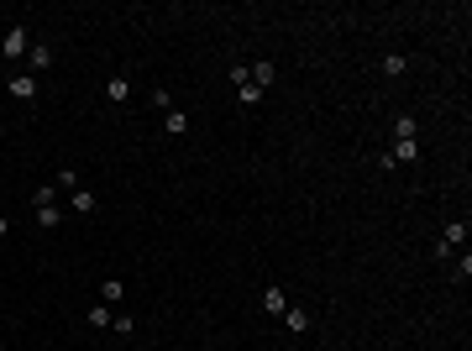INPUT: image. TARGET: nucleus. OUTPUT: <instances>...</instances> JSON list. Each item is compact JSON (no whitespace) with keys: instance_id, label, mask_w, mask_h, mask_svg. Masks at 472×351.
Masks as SVG:
<instances>
[{"instance_id":"0eeeda50","label":"nucleus","mask_w":472,"mask_h":351,"mask_svg":"<svg viewBox=\"0 0 472 351\" xmlns=\"http://www.w3.org/2000/svg\"><path fill=\"white\" fill-rule=\"evenodd\" d=\"M278 320H283V325H289V330H294V336H305V330L315 325V320H310V309H283Z\"/></svg>"},{"instance_id":"b1692460","label":"nucleus","mask_w":472,"mask_h":351,"mask_svg":"<svg viewBox=\"0 0 472 351\" xmlns=\"http://www.w3.org/2000/svg\"><path fill=\"white\" fill-rule=\"evenodd\" d=\"M0 137H6V121H0Z\"/></svg>"},{"instance_id":"7ed1b4c3","label":"nucleus","mask_w":472,"mask_h":351,"mask_svg":"<svg viewBox=\"0 0 472 351\" xmlns=\"http://www.w3.org/2000/svg\"><path fill=\"white\" fill-rule=\"evenodd\" d=\"M69 210H74V215H94V210H100V199H94V189H84V184H79V189L69 194Z\"/></svg>"},{"instance_id":"412c9836","label":"nucleus","mask_w":472,"mask_h":351,"mask_svg":"<svg viewBox=\"0 0 472 351\" xmlns=\"http://www.w3.org/2000/svg\"><path fill=\"white\" fill-rule=\"evenodd\" d=\"M58 189H69V194H74V189H79V173H74V168H58Z\"/></svg>"},{"instance_id":"9d476101","label":"nucleus","mask_w":472,"mask_h":351,"mask_svg":"<svg viewBox=\"0 0 472 351\" xmlns=\"http://www.w3.org/2000/svg\"><path fill=\"white\" fill-rule=\"evenodd\" d=\"M121 299H126V283H121V278H106V283H100V305H121Z\"/></svg>"},{"instance_id":"aec40b11","label":"nucleus","mask_w":472,"mask_h":351,"mask_svg":"<svg viewBox=\"0 0 472 351\" xmlns=\"http://www.w3.org/2000/svg\"><path fill=\"white\" fill-rule=\"evenodd\" d=\"M110 330H121V336H131V330H137V315H116V320H110Z\"/></svg>"},{"instance_id":"423d86ee","label":"nucleus","mask_w":472,"mask_h":351,"mask_svg":"<svg viewBox=\"0 0 472 351\" xmlns=\"http://www.w3.org/2000/svg\"><path fill=\"white\" fill-rule=\"evenodd\" d=\"M247 74H252V84H258V89H268V84L278 79V69H273V58H258V63H252Z\"/></svg>"},{"instance_id":"f257e3e1","label":"nucleus","mask_w":472,"mask_h":351,"mask_svg":"<svg viewBox=\"0 0 472 351\" xmlns=\"http://www.w3.org/2000/svg\"><path fill=\"white\" fill-rule=\"evenodd\" d=\"M26 53H32V32L26 26H11L0 37V58H26Z\"/></svg>"},{"instance_id":"a211bd4d","label":"nucleus","mask_w":472,"mask_h":351,"mask_svg":"<svg viewBox=\"0 0 472 351\" xmlns=\"http://www.w3.org/2000/svg\"><path fill=\"white\" fill-rule=\"evenodd\" d=\"M451 278H457V283H467V278H472V252H462V262L451 268Z\"/></svg>"},{"instance_id":"4468645a","label":"nucleus","mask_w":472,"mask_h":351,"mask_svg":"<svg viewBox=\"0 0 472 351\" xmlns=\"http://www.w3.org/2000/svg\"><path fill=\"white\" fill-rule=\"evenodd\" d=\"M236 105H242V110L262 105V89H258V84H236Z\"/></svg>"},{"instance_id":"1a4fd4ad","label":"nucleus","mask_w":472,"mask_h":351,"mask_svg":"<svg viewBox=\"0 0 472 351\" xmlns=\"http://www.w3.org/2000/svg\"><path fill=\"white\" fill-rule=\"evenodd\" d=\"M163 126H168V137H184V131H189V110H163Z\"/></svg>"},{"instance_id":"20e7f679","label":"nucleus","mask_w":472,"mask_h":351,"mask_svg":"<svg viewBox=\"0 0 472 351\" xmlns=\"http://www.w3.org/2000/svg\"><path fill=\"white\" fill-rule=\"evenodd\" d=\"M420 137V121L410 116V110H399V116H394V142H414Z\"/></svg>"},{"instance_id":"4be33fe9","label":"nucleus","mask_w":472,"mask_h":351,"mask_svg":"<svg viewBox=\"0 0 472 351\" xmlns=\"http://www.w3.org/2000/svg\"><path fill=\"white\" fill-rule=\"evenodd\" d=\"M147 105H158V110H174V100H168V89H153V94H147Z\"/></svg>"},{"instance_id":"2eb2a0df","label":"nucleus","mask_w":472,"mask_h":351,"mask_svg":"<svg viewBox=\"0 0 472 351\" xmlns=\"http://www.w3.org/2000/svg\"><path fill=\"white\" fill-rule=\"evenodd\" d=\"M389 157H394V163H414V157H420V142H394Z\"/></svg>"},{"instance_id":"5701e85b","label":"nucleus","mask_w":472,"mask_h":351,"mask_svg":"<svg viewBox=\"0 0 472 351\" xmlns=\"http://www.w3.org/2000/svg\"><path fill=\"white\" fill-rule=\"evenodd\" d=\"M6 236H11V221H6V215H0V241H6Z\"/></svg>"},{"instance_id":"f3484780","label":"nucleus","mask_w":472,"mask_h":351,"mask_svg":"<svg viewBox=\"0 0 472 351\" xmlns=\"http://www.w3.org/2000/svg\"><path fill=\"white\" fill-rule=\"evenodd\" d=\"M110 320H116V309H110V305H94L90 309V325H110Z\"/></svg>"},{"instance_id":"9b49d317","label":"nucleus","mask_w":472,"mask_h":351,"mask_svg":"<svg viewBox=\"0 0 472 351\" xmlns=\"http://www.w3.org/2000/svg\"><path fill=\"white\" fill-rule=\"evenodd\" d=\"M404 74H410V58H404V53H389V58H383V79H404Z\"/></svg>"},{"instance_id":"39448f33","label":"nucleus","mask_w":472,"mask_h":351,"mask_svg":"<svg viewBox=\"0 0 472 351\" xmlns=\"http://www.w3.org/2000/svg\"><path fill=\"white\" fill-rule=\"evenodd\" d=\"M283 309H289L283 289H278V283H268V289H262V315H283Z\"/></svg>"},{"instance_id":"dca6fc26","label":"nucleus","mask_w":472,"mask_h":351,"mask_svg":"<svg viewBox=\"0 0 472 351\" xmlns=\"http://www.w3.org/2000/svg\"><path fill=\"white\" fill-rule=\"evenodd\" d=\"M53 189H58V184H42V189H37V194H32V210H47V205H53Z\"/></svg>"},{"instance_id":"f8f14e48","label":"nucleus","mask_w":472,"mask_h":351,"mask_svg":"<svg viewBox=\"0 0 472 351\" xmlns=\"http://www.w3.org/2000/svg\"><path fill=\"white\" fill-rule=\"evenodd\" d=\"M6 89H11L16 100H32V94H37V79H32V74H16V79L6 84Z\"/></svg>"},{"instance_id":"ddd939ff","label":"nucleus","mask_w":472,"mask_h":351,"mask_svg":"<svg viewBox=\"0 0 472 351\" xmlns=\"http://www.w3.org/2000/svg\"><path fill=\"white\" fill-rule=\"evenodd\" d=\"M126 94H131V79L126 74H110L106 79V100H126Z\"/></svg>"},{"instance_id":"6ab92c4d","label":"nucleus","mask_w":472,"mask_h":351,"mask_svg":"<svg viewBox=\"0 0 472 351\" xmlns=\"http://www.w3.org/2000/svg\"><path fill=\"white\" fill-rule=\"evenodd\" d=\"M37 221H42V225H63V210H58V205H47V210H37Z\"/></svg>"},{"instance_id":"f03ea898","label":"nucleus","mask_w":472,"mask_h":351,"mask_svg":"<svg viewBox=\"0 0 472 351\" xmlns=\"http://www.w3.org/2000/svg\"><path fill=\"white\" fill-rule=\"evenodd\" d=\"M26 74H32V79H37V74H47V69H53V47H47V42H32V53H26Z\"/></svg>"},{"instance_id":"6e6552de","label":"nucleus","mask_w":472,"mask_h":351,"mask_svg":"<svg viewBox=\"0 0 472 351\" xmlns=\"http://www.w3.org/2000/svg\"><path fill=\"white\" fill-rule=\"evenodd\" d=\"M441 246H446V252H457V246H467V225H462V221H451L446 231H441Z\"/></svg>"}]
</instances>
